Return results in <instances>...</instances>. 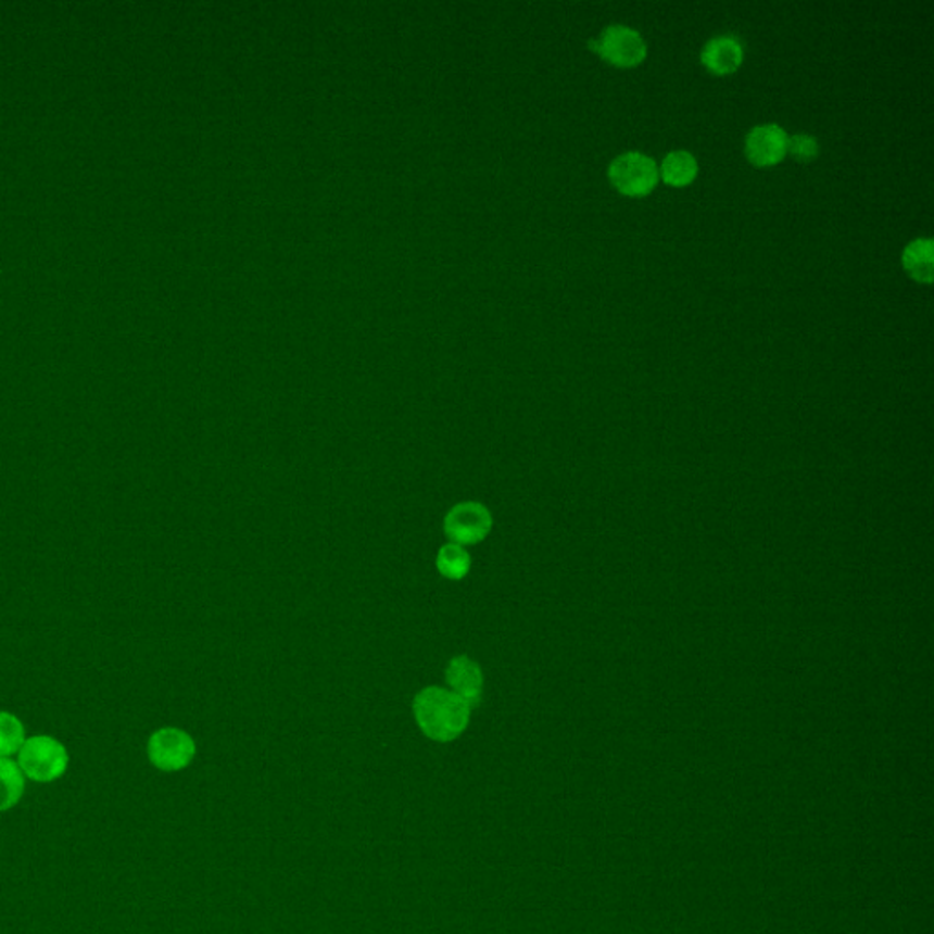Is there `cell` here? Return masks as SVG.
I'll return each instance as SVG.
<instances>
[{
  "label": "cell",
  "mask_w": 934,
  "mask_h": 934,
  "mask_svg": "<svg viewBox=\"0 0 934 934\" xmlns=\"http://www.w3.org/2000/svg\"><path fill=\"white\" fill-rule=\"evenodd\" d=\"M413 712L424 734L445 743L466 730L471 707L451 690L431 686L416 695Z\"/></svg>",
  "instance_id": "1"
},
{
  "label": "cell",
  "mask_w": 934,
  "mask_h": 934,
  "mask_svg": "<svg viewBox=\"0 0 934 934\" xmlns=\"http://www.w3.org/2000/svg\"><path fill=\"white\" fill-rule=\"evenodd\" d=\"M18 767L29 780L48 783L68 769V753L52 735H34L18 750Z\"/></svg>",
  "instance_id": "2"
},
{
  "label": "cell",
  "mask_w": 934,
  "mask_h": 934,
  "mask_svg": "<svg viewBox=\"0 0 934 934\" xmlns=\"http://www.w3.org/2000/svg\"><path fill=\"white\" fill-rule=\"evenodd\" d=\"M610 181L619 192L627 195H646L656 189L659 171L656 161L641 152L619 155L610 165Z\"/></svg>",
  "instance_id": "3"
},
{
  "label": "cell",
  "mask_w": 934,
  "mask_h": 934,
  "mask_svg": "<svg viewBox=\"0 0 934 934\" xmlns=\"http://www.w3.org/2000/svg\"><path fill=\"white\" fill-rule=\"evenodd\" d=\"M493 528L490 509L480 502H460L445 515V535L453 544L467 546L484 541Z\"/></svg>",
  "instance_id": "4"
},
{
  "label": "cell",
  "mask_w": 934,
  "mask_h": 934,
  "mask_svg": "<svg viewBox=\"0 0 934 934\" xmlns=\"http://www.w3.org/2000/svg\"><path fill=\"white\" fill-rule=\"evenodd\" d=\"M590 48L604 61L621 68L643 63L646 58V42L638 29L628 26H610L604 29L598 39L590 40Z\"/></svg>",
  "instance_id": "5"
},
{
  "label": "cell",
  "mask_w": 934,
  "mask_h": 934,
  "mask_svg": "<svg viewBox=\"0 0 934 934\" xmlns=\"http://www.w3.org/2000/svg\"><path fill=\"white\" fill-rule=\"evenodd\" d=\"M194 756V740L182 730L166 727L150 735L149 758L160 770L165 772L182 770L192 763Z\"/></svg>",
  "instance_id": "6"
},
{
  "label": "cell",
  "mask_w": 934,
  "mask_h": 934,
  "mask_svg": "<svg viewBox=\"0 0 934 934\" xmlns=\"http://www.w3.org/2000/svg\"><path fill=\"white\" fill-rule=\"evenodd\" d=\"M788 136L778 125L756 126L748 131L745 141L746 157L754 165L770 166L780 163L786 155Z\"/></svg>",
  "instance_id": "7"
},
{
  "label": "cell",
  "mask_w": 934,
  "mask_h": 934,
  "mask_svg": "<svg viewBox=\"0 0 934 934\" xmlns=\"http://www.w3.org/2000/svg\"><path fill=\"white\" fill-rule=\"evenodd\" d=\"M445 681L453 689V694L466 700L469 707H477L482 697V670L477 662L467 656H458L450 662L445 670Z\"/></svg>",
  "instance_id": "8"
},
{
  "label": "cell",
  "mask_w": 934,
  "mask_h": 934,
  "mask_svg": "<svg viewBox=\"0 0 934 934\" xmlns=\"http://www.w3.org/2000/svg\"><path fill=\"white\" fill-rule=\"evenodd\" d=\"M741 61H743V46L732 35H721L708 40L700 52V63L718 75L732 74L740 68Z\"/></svg>",
  "instance_id": "9"
},
{
  "label": "cell",
  "mask_w": 934,
  "mask_h": 934,
  "mask_svg": "<svg viewBox=\"0 0 934 934\" xmlns=\"http://www.w3.org/2000/svg\"><path fill=\"white\" fill-rule=\"evenodd\" d=\"M933 240L929 238H920L906 247L901 262L906 267L907 273L911 274V278L922 283H931L933 281Z\"/></svg>",
  "instance_id": "10"
},
{
  "label": "cell",
  "mask_w": 934,
  "mask_h": 934,
  "mask_svg": "<svg viewBox=\"0 0 934 934\" xmlns=\"http://www.w3.org/2000/svg\"><path fill=\"white\" fill-rule=\"evenodd\" d=\"M697 176V161L686 150H676L662 160L661 177L672 187H686Z\"/></svg>",
  "instance_id": "11"
},
{
  "label": "cell",
  "mask_w": 934,
  "mask_h": 934,
  "mask_svg": "<svg viewBox=\"0 0 934 934\" xmlns=\"http://www.w3.org/2000/svg\"><path fill=\"white\" fill-rule=\"evenodd\" d=\"M24 774L15 761L0 758V812L12 809L23 798Z\"/></svg>",
  "instance_id": "12"
},
{
  "label": "cell",
  "mask_w": 934,
  "mask_h": 934,
  "mask_svg": "<svg viewBox=\"0 0 934 934\" xmlns=\"http://www.w3.org/2000/svg\"><path fill=\"white\" fill-rule=\"evenodd\" d=\"M437 568L447 579L460 581L471 570V557L464 547L451 542V544L440 547L439 555H437Z\"/></svg>",
  "instance_id": "13"
},
{
  "label": "cell",
  "mask_w": 934,
  "mask_h": 934,
  "mask_svg": "<svg viewBox=\"0 0 934 934\" xmlns=\"http://www.w3.org/2000/svg\"><path fill=\"white\" fill-rule=\"evenodd\" d=\"M24 727L13 714L0 712V758H10L24 745Z\"/></svg>",
  "instance_id": "14"
},
{
  "label": "cell",
  "mask_w": 934,
  "mask_h": 934,
  "mask_svg": "<svg viewBox=\"0 0 934 934\" xmlns=\"http://www.w3.org/2000/svg\"><path fill=\"white\" fill-rule=\"evenodd\" d=\"M786 152H791L796 160L807 163V161L815 160L820 152V147H818L815 137L809 136V134H796V136L788 137Z\"/></svg>",
  "instance_id": "15"
}]
</instances>
